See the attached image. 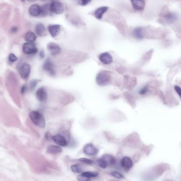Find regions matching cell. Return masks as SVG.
<instances>
[{
  "mask_svg": "<svg viewBox=\"0 0 181 181\" xmlns=\"http://www.w3.org/2000/svg\"><path fill=\"white\" fill-rule=\"evenodd\" d=\"M174 89L175 91L176 92V93H178V95L181 97V89L180 86H178V85H175L174 86Z\"/></svg>",
  "mask_w": 181,
  "mask_h": 181,
  "instance_id": "obj_32",
  "label": "cell"
},
{
  "mask_svg": "<svg viewBox=\"0 0 181 181\" xmlns=\"http://www.w3.org/2000/svg\"><path fill=\"white\" fill-rule=\"evenodd\" d=\"M99 59L101 63L105 65L111 64L113 61V57L112 55L107 52L101 54L99 56Z\"/></svg>",
  "mask_w": 181,
  "mask_h": 181,
  "instance_id": "obj_8",
  "label": "cell"
},
{
  "mask_svg": "<svg viewBox=\"0 0 181 181\" xmlns=\"http://www.w3.org/2000/svg\"><path fill=\"white\" fill-rule=\"evenodd\" d=\"M41 7L38 4H33L29 8V13L33 17H38L41 14Z\"/></svg>",
  "mask_w": 181,
  "mask_h": 181,
  "instance_id": "obj_13",
  "label": "cell"
},
{
  "mask_svg": "<svg viewBox=\"0 0 181 181\" xmlns=\"http://www.w3.org/2000/svg\"><path fill=\"white\" fill-rule=\"evenodd\" d=\"M101 158L103 159H104V161L106 162V163L108 164V165H113L115 164V159L114 156H113L111 155H104Z\"/></svg>",
  "mask_w": 181,
  "mask_h": 181,
  "instance_id": "obj_20",
  "label": "cell"
},
{
  "mask_svg": "<svg viewBox=\"0 0 181 181\" xmlns=\"http://www.w3.org/2000/svg\"><path fill=\"white\" fill-rule=\"evenodd\" d=\"M47 48L50 52V54L53 56L57 55L59 54H60L61 51V48L59 45L57 44H55L53 43H51L48 44L47 45Z\"/></svg>",
  "mask_w": 181,
  "mask_h": 181,
  "instance_id": "obj_14",
  "label": "cell"
},
{
  "mask_svg": "<svg viewBox=\"0 0 181 181\" xmlns=\"http://www.w3.org/2000/svg\"><path fill=\"white\" fill-rule=\"evenodd\" d=\"M94 163L96 165L99 167L103 169H105L108 167V165L106 162L102 158H99L95 160L94 161Z\"/></svg>",
  "mask_w": 181,
  "mask_h": 181,
  "instance_id": "obj_23",
  "label": "cell"
},
{
  "mask_svg": "<svg viewBox=\"0 0 181 181\" xmlns=\"http://www.w3.org/2000/svg\"><path fill=\"white\" fill-rule=\"evenodd\" d=\"M47 29L52 37H55L60 32L61 26L59 24L49 25Z\"/></svg>",
  "mask_w": 181,
  "mask_h": 181,
  "instance_id": "obj_11",
  "label": "cell"
},
{
  "mask_svg": "<svg viewBox=\"0 0 181 181\" xmlns=\"http://www.w3.org/2000/svg\"><path fill=\"white\" fill-rule=\"evenodd\" d=\"M17 31H18V28L17 27H13L12 29H11V31L12 32L14 33V32H16Z\"/></svg>",
  "mask_w": 181,
  "mask_h": 181,
  "instance_id": "obj_36",
  "label": "cell"
},
{
  "mask_svg": "<svg viewBox=\"0 0 181 181\" xmlns=\"http://www.w3.org/2000/svg\"><path fill=\"white\" fill-rule=\"evenodd\" d=\"M43 69L52 76H53L55 74L54 65L53 64L50 59H47V60L45 61L43 65Z\"/></svg>",
  "mask_w": 181,
  "mask_h": 181,
  "instance_id": "obj_9",
  "label": "cell"
},
{
  "mask_svg": "<svg viewBox=\"0 0 181 181\" xmlns=\"http://www.w3.org/2000/svg\"><path fill=\"white\" fill-rule=\"evenodd\" d=\"M50 9L51 12L59 14L63 12L64 8L62 3L59 1H53L50 5Z\"/></svg>",
  "mask_w": 181,
  "mask_h": 181,
  "instance_id": "obj_3",
  "label": "cell"
},
{
  "mask_svg": "<svg viewBox=\"0 0 181 181\" xmlns=\"http://www.w3.org/2000/svg\"><path fill=\"white\" fill-rule=\"evenodd\" d=\"M121 166L125 171H129L133 166V162L130 158L125 156L121 160Z\"/></svg>",
  "mask_w": 181,
  "mask_h": 181,
  "instance_id": "obj_10",
  "label": "cell"
},
{
  "mask_svg": "<svg viewBox=\"0 0 181 181\" xmlns=\"http://www.w3.org/2000/svg\"><path fill=\"white\" fill-rule=\"evenodd\" d=\"M108 7H101L98 8L95 12V17L98 20H101L103 18L104 14H105L108 11Z\"/></svg>",
  "mask_w": 181,
  "mask_h": 181,
  "instance_id": "obj_17",
  "label": "cell"
},
{
  "mask_svg": "<svg viewBox=\"0 0 181 181\" xmlns=\"http://www.w3.org/2000/svg\"><path fill=\"white\" fill-rule=\"evenodd\" d=\"M62 151V149L57 146L50 145L47 148V152L50 154H57Z\"/></svg>",
  "mask_w": 181,
  "mask_h": 181,
  "instance_id": "obj_19",
  "label": "cell"
},
{
  "mask_svg": "<svg viewBox=\"0 0 181 181\" xmlns=\"http://www.w3.org/2000/svg\"><path fill=\"white\" fill-rule=\"evenodd\" d=\"M77 180L78 181H91V179L90 178H87L81 174L78 176Z\"/></svg>",
  "mask_w": 181,
  "mask_h": 181,
  "instance_id": "obj_27",
  "label": "cell"
},
{
  "mask_svg": "<svg viewBox=\"0 0 181 181\" xmlns=\"http://www.w3.org/2000/svg\"><path fill=\"white\" fill-rule=\"evenodd\" d=\"M79 161L88 165H92L93 163V161L86 158H81L79 159Z\"/></svg>",
  "mask_w": 181,
  "mask_h": 181,
  "instance_id": "obj_28",
  "label": "cell"
},
{
  "mask_svg": "<svg viewBox=\"0 0 181 181\" xmlns=\"http://www.w3.org/2000/svg\"><path fill=\"white\" fill-rule=\"evenodd\" d=\"M26 90H27L26 86H25V85L22 86V87H21V93H22V94H24L26 92Z\"/></svg>",
  "mask_w": 181,
  "mask_h": 181,
  "instance_id": "obj_34",
  "label": "cell"
},
{
  "mask_svg": "<svg viewBox=\"0 0 181 181\" xmlns=\"http://www.w3.org/2000/svg\"><path fill=\"white\" fill-rule=\"evenodd\" d=\"M72 171L75 173H81L82 172V168L79 164L72 165L71 167Z\"/></svg>",
  "mask_w": 181,
  "mask_h": 181,
  "instance_id": "obj_24",
  "label": "cell"
},
{
  "mask_svg": "<svg viewBox=\"0 0 181 181\" xmlns=\"http://www.w3.org/2000/svg\"><path fill=\"white\" fill-rule=\"evenodd\" d=\"M24 39L28 43H33L36 39V36L34 32L29 31L25 34Z\"/></svg>",
  "mask_w": 181,
  "mask_h": 181,
  "instance_id": "obj_21",
  "label": "cell"
},
{
  "mask_svg": "<svg viewBox=\"0 0 181 181\" xmlns=\"http://www.w3.org/2000/svg\"><path fill=\"white\" fill-rule=\"evenodd\" d=\"M52 139L56 144L62 147H65L68 144L66 138L62 134H56L53 136Z\"/></svg>",
  "mask_w": 181,
  "mask_h": 181,
  "instance_id": "obj_7",
  "label": "cell"
},
{
  "mask_svg": "<svg viewBox=\"0 0 181 181\" xmlns=\"http://www.w3.org/2000/svg\"><path fill=\"white\" fill-rule=\"evenodd\" d=\"M36 95L37 99L40 102H45L47 100V93L44 87H40L36 92Z\"/></svg>",
  "mask_w": 181,
  "mask_h": 181,
  "instance_id": "obj_12",
  "label": "cell"
},
{
  "mask_svg": "<svg viewBox=\"0 0 181 181\" xmlns=\"http://www.w3.org/2000/svg\"><path fill=\"white\" fill-rule=\"evenodd\" d=\"M82 174L87 178H95L98 175V173L96 172H83Z\"/></svg>",
  "mask_w": 181,
  "mask_h": 181,
  "instance_id": "obj_25",
  "label": "cell"
},
{
  "mask_svg": "<svg viewBox=\"0 0 181 181\" xmlns=\"http://www.w3.org/2000/svg\"><path fill=\"white\" fill-rule=\"evenodd\" d=\"M111 175L114 178H116L118 179H121V178H124V176L117 171H113L111 173Z\"/></svg>",
  "mask_w": 181,
  "mask_h": 181,
  "instance_id": "obj_26",
  "label": "cell"
},
{
  "mask_svg": "<svg viewBox=\"0 0 181 181\" xmlns=\"http://www.w3.org/2000/svg\"><path fill=\"white\" fill-rule=\"evenodd\" d=\"M37 84V80H32L30 83V90H33L35 87H36Z\"/></svg>",
  "mask_w": 181,
  "mask_h": 181,
  "instance_id": "obj_30",
  "label": "cell"
},
{
  "mask_svg": "<svg viewBox=\"0 0 181 181\" xmlns=\"http://www.w3.org/2000/svg\"><path fill=\"white\" fill-rule=\"evenodd\" d=\"M22 2H24V1H29V2H34V1H37V0H21Z\"/></svg>",
  "mask_w": 181,
  "mask_h": 181,
  "instance_id": "obj_37",
  "label": "cell"
},
{
  "mask_svg": "<svg viewBox=\"0 0 181 181\" xmlns=\"http://www.w3.org/2000/svg\"><path fill=\"white\" fill-rule=\"evenodd\" d=\"M91 0H81V5L82 6H85L89 3Z\"/></svg>",
  "mask_w": 181,
  "mask_h": 181,
  "instance_id": "obj_33",
  "label": "cell"
},
{
  "mask_svg": "<svg viewBox=\"0 0 181 181\" xmlns=\"http://www.w3.org/2000/svg\"><path fill=\"white\" fill-rule=\"evenodd\" d=\"M165 18H166L168 22L172 24V23H174L177 21L178 16H176V14H174V13H168L166 15Z\"/></svg>",
  "mask_w": 181,
  "mask_h": 181,
  "instance_id": "obj_22",
  "label": "cell"
},
{
  "mask_svg": "<svg viewBox=\"0 0 181 181\" xmlns=\"http://www.w3.org/2000/svg\"><path fill=\"white\" fill-rule=\"evenodd\" d=\"M29 117L34 124L39 127L44 128L45 127V120L43 115L38 111H33L29 113Z\"/></svg>",
  "mask_w": 181,
  "mask_h": 181,
  "instance_id": "obj_2",
  "label": "cell"
},
{
  "mask_svg": "<svg viewBox=\"0 0 181 181\" xmlns=\"http://www.w3.org/2000/svg\"><path fill=\"white\" fill-rule=\"evenodd\" d=\"M19 71L20 76L24 80H27L30 74L31 66L29 64L24 63L20 66Z\"/></svg>",
  "mask_w": 181,
  "mask_h": 181,
  "instance_id": "obj_4",
  "label": "cell"
},
{
  "mask_svg": "<svg viewBox=\"0 0 181 181\" xmlns=\"http://www.w3.org/2000/svg\"><path fill=\"white\" fill-rule=\"evenodd\" d=\"M133 34L136 39L139 40L142 39L144 37V29L142 27H137L133 30Z\"/></svg>",
  "mask_w": 181,
  "mask_h": 181,
  "instance_id": "obj_16",
  "label": "cell"
},
{
  "mask_svg": "<svg viewBox=\"0 0 181 181\" xmlns=\"http://www.w3.org/2000/svg\"><path fill=\"white\" fill-rule=\"evenodd\" d=\"M17 57H16V56L15 55H14V54H10L9 55V60L10 61V62L14 63V62H15L16 61H17Z\"/></svg>",
  "mask_w": 181,
  "mask_h": 181,
  "instance_id": "obj_29",
  "label": "cell"
},
{
  "mask_svg": "<svg viewBox=\"0 0 181 181\" xmlns=\"http://www.w3.org/2000/svg\"><path fill=\"white\" fill-rule=\"evenodd\" d=\"M83 151L85 154L88 156H95L97 154L98 149L92 144L89 143L84 146Z\"/></svg>",
  "mask_w": 181,
  "mask_h": 181,
  "instance_id": "obj_6",
  "label": "cell"
},
{
  "mask_svg": "<svg viewBox=\"0 0 181 181\" xmlns=\"http://www.w3.org/2000/svg\"><path fill=\"white\" fill-rule=\"evenodd\" d=\"M133 8L137 11H141L144 9L145 7L144 0H131Z\"/></svg>",
  "mask_w": 181,
  "mask_h": 181,
  "instance_id": "obj_15",
  "label": "cell"
},
{
  "mask_svg": "<svg viewBox=\"0 0 181 181\" xmlns=\"http://www.w3.org/2000/svg\"><path fill=\"white\" fill-rule=\"evenodd\" d=\"M96 81L98 85L99 86H106L111 82V74H110L106 70L101 71L97 74L96 78Z\"/></svg>",
  "mask_w": 181,
  "mask_h": 181,
  "instance_id": "obj_1",
  "label": "cell"
},
{
  "mask_svg": "<svg viewBox=\"0 0 181 181\" xmlns=\"http://www.w3.org/2000/svg\"><path fill=\"white\" fill-rule=\"evenodd\" d=\"M148 88H149V87L148 86H145L144 87H143L139 91V93L141 95H144V94H146L148 90Z\"/></svg>",
  "mask_w": 181,
  "mask_h": 181,
  "instance_id": "obj_31",
  "label": "cell"
},
{
  "mask_svg": "<svg viewBox=\"0 0 181 181\" xmlns=\"http://www.w3.org/2000/svg\"><path fill=\"white\" fill-rule=\"evenodd\" d=\"M39 56H40L41 58H43L44 56H45V54H44V52L43 51H41L40 53H39Z\"/></svg>",
  "mask_w": 181,
  "mask_h": 181,
  "instance_id": "obj_35",
  "label": "cell"
},
{
  "mask_svg": "<svg viewBox=\"0 0 181 181\" xmlns=\"http://www.w3.org/2000/svg\"><path fill=\"white\" fill-rule=\"evenodd\" d=\"M35 32L40 37L44 36L46 34V29L43 24H38L35 27Z\"/></svg>",
  "mask_w": 181,
  "mask_h": 181,
  "instance_id": "obj_18",
  "label": "cell"
},
{
  "mask_svg": "<svg viewBox=\"0 0 181 181\" xmlns=\"http://www.w3.org/2000/svg\"><path fill=\"white\" fill-rule=\"evenodd\" d=\"M23 52L27 55L36 54L37 52V48L33 43H26L23 46Z\"/></svg>",
  "mask_w": 181,
  "mask_h": 181,
  "instance_id": "obj_5",
  "label": "cell"
}]
</instances>
